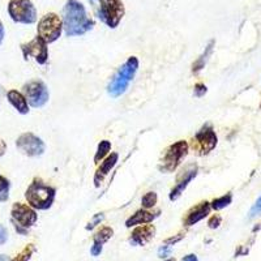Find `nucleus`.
<instances>
[{
    "instance_id": "1",
    "label": "nucleus",
    "mask_w": 261,
    "mask_h": 261,
    "mask_svg": "<svg viewBox=\"0 0 261 261\" xmlns=\"http://www.w3.org/2000/svg\"><path fill=\"white\" fill-rule=\"evenodd\" d=\"M63 15V28L68 37L83 36L94 27V21L88 17L85 7L79 0H68Z\"/></svg>"
},
{
    "instance_id": "2",
    "label": "nucleus",
    "mask_w": 261,
    "mask_h": 261,
    "mask_svg": "<svg viewBox=\"0 0 261 261\" xmlns=\"http://www.w3.org/2000/svg\"><path fill=\"white\" fill-rule=\"evenodd\" d=\"M93 11L99 20L111 29H115L125 13L122 0H89Z\"/></svg>"
},
{
    "instance_id": "3",
    "label": "nucleus",
    "mask_w": 261,
    "mask_h": 261,
    "mask_svg": "<svg viewBox=\"0 0 261 261\" xmlns=\"http://www.w3.org/2000/svg\"><path fill=\"white\" fill-rule=\"evenodd\" d=\"M57 196V190L45 184L41 179H34L25 192V199L33 209L46 211L51 208Z\"/></svg>"
},
{
    "instance_id": "4",
    "label": "nucleus",
    "mask_w": 261,
    "mask_h": 261,
    "mask_svg": "<svg viewBox=\"0 0 261 261\" xmlns=\"http://www.w3.org/2000/svg\"><path fill=\"white\" fill-rule=\"evenodd\" d=\"M137 69H139V59L136 57H130L119 68V71L115 73L111 83L109 84L107 93L114 98L122 95L128 89V85H129L130 81L134 80Z\"/></svg>"
},
{
    "instance_id": "5",
    "label": "nucleus",
    "mask_w": 261,
    "mask_h": 261,
    "mask_svg": "<svg viewBox=\"0 0 261 261\" xmlns=\"http://www.w3.org/2000/svg\"><path fill=\"white\" fill-rule=\"evenodd\" d=\"M188 149H190V145L184 140L176 141L175 144L170 145L166 150L163 151V155L160 161V166H158L160 171H175L179 165L181 163V160L188 154Z\"/></svg>"
},
{
    "instance_id": "6",
    "label": "nucleus",
    "mask_w": 261,
    "mask_h": 261,
    "mask_svg": "<svg viewBox=\"0 0 261 261\" xmlns=\"http://www.w3.org/2000/svg\"><path fill=\"white\" fill-rule=\"evenodd\" d=\"M11 218L18 234H28V230L38 220L37 212L30 205L15 202L11 209Z\"/></svg>"
},
{
    "instance_id": "7",
    "label": "nucleus",
    "mask_w": 261,
    "mask_h": 261,
    "mask_svg": "<svg viewBox=\"0 0 261 261\" xmlns=\"http://www.w3.org/2000/svg\"><path fill=\"white\" fill-rule=\"evenodd\" d=\"M8 13L15 22L30 25L37 21V9L32 0H11Z\"/></svg>"
},
{
    "instance_id": "8",
    "label": "nucleus",
    "mask_w": 261,
    "mask_h": 261,
    "mask_svg": "<svg viewBox=\"0 0 261 261\" xmlns=\"http://www.w3.org/2000/svg\"><path fill=\"white\" fill-rule=\"evenodd\" d=\"M63 30V21L57 13H47L39 20L38 27H37V33L41 39L46 43H53L62 36Z\"/></svg>"
},
{
    "instance_id": "9",
    "label": "nucleus",
    "mask_w": 261,
    "mask_h": 261,
    "mask_svg": "<svg viewBox=\"0 0 261 261\" xmlns=\"http://www.w3.org/2000/svg\"><path fill=\"white\" fill-rule=\"evenodd\" d=\"M217 135L211 124H205L191 141V148L197 155L209 154L217 145Z\"/></svg>"
},
{
    "instance_id": "10",
    "label": "nucleus",
    "mask_w": 261,
    "mask_h": 261,
    "mask_svg": "<svg viewBox=\"0 0 261 261\" xmlns=\"http://www.w3.org/2000/svg\"><path fill=\"white\" fill-rule=\"evenodd\" d=\"M25 98H27L28 105L32 107H42L45 106L48 101V90L45 83L39 80H33L25 84L22 88Z\"/></svg>"
},
{
    "instance_id": "11",
    "label": "nucleus",
    "mask_w": 261,
    "mask_h": 261,
    "mask_svg": "<svg viewBox=\"0 0 261 261\" xmlns=\"http://www.w3.org/2000/svg\"><path fill=\"white\" fill-rule=\"evenodd\" d=\"M16 146L22 154L28 157H38L45 153V143L32 132L22 134L16 140Z\"/></svg>"
},
{
    "instance_id": "12",
    "label": "nucleus",
    "mask_w": 261,
    "mask_h": 261,
    "mask_svg": "<svg viewBox=\"0 0 261 261\" xmlns=\"http://www.w3.org/2000/svg\"><path fill=\"white\" fill-rule=\"evenodd\" d=\"M21 50H22V55L25 59L28 58H34L38 64H46L48 60V50L47 43L43 39L39 38L38 36L34 39H32L28 43L21 45Z\"/></svg>"
},
{
    "instance_id": "13",
    "label": "nucleus",
    "mask_w": 261,
    "mask_h": 261,
    "mask_svg": "<svg viewBox=\"0 0 261 261\" xmlns=\"http://www.w3.org/2000/svg\"><path fill=\"white\" fill-rule=\"evenodd\" d=\"M197 170H199V167H197L196 163H190V165H187V166L179 172V175L176 176V186L172 188L169 196L171 201H175V200H178L180 197V195L187 188L190 181L197 175Z\"/></svg>"
},
{
    "instance_id": "14",
    "label": "nucleus",
    "mask_w": 261,
    "mask_h": 261,
    "mask_svg": "<svg viewBox=\"0 0 261 261\" xmlns=\"http://www.w3.org/2000/svg\"><path fill=\"white\" fill-rule=\"evenodd\" d=\"M211 202L202 201L200 204L195 205L193 208H191L190 211L186 214V218H184V225L186 226H193L197 222H200L201 220H204L205 217H208V214L211 213Z\"/></svg>"
},
{
    "instance_id": "15",
    "label": "nucleus",
    "mask_w": 261,
    "mask_h": 261,
    "mask_svg": "<svg viewBox=\"0 0 261 261\" xmlns=\"http://www.w3.org/2000/svg\"><path fill=\"white\" fill-rule=\"evenodd\" d=\"M155 234V227L153 225H143L136 227L132 231L129 238V243L132 246H145L153 239Z\"/></svg>"
},
{
    "instance_id": "16",
    "label": "nucleus",
    "mask_w": 261,
    "mask_h": 261,
    "mask_svg": "<svg viewBox=\"0 0 261 261\" xmlns=\"http://www.w3.org/2000/svg\"><path fill=\"white\" fill-rule=\"evenodd\" d=\"M118 158H119L118 153H111L109 157H106L103 161H102L101 166L98 167L97 172H95V175H94L95 187H99V186H101V183L103 181V179L106 178L107 174H109V172L111 171V169L116 165Z\"/></svg>"
},
{
    "instance_id": "17",
    "label": "nucleus",
    "mask_w": 261,
    "mask_h": 261,
    "mask_svg": "<svg viewBox=\"0 0 261 261\" xmlns=\"http://www.w3.org/2000/svg\"><path fill=\"white\" fill-rule=\"evenodd\" d=\"M160 216V211H157L155 213H151L148 212L146 209H140L136 213L132 214V216L125 221V226L127 227H132V226L136 225H145V223H150Z\"/></svg>"
},
{
    "instance_id": "18",
    "label": "nucleus",
    "mask_w": 261,
    "mask_h": 261,
    "mask_svg": "<svg viewBox=\"0 0 261 261\" xmlns=\"http://www.w3.org/2000/svg\"><path fill=\"white\" fill-rule=\"evenodd\" d=\"M7 98H8L9 103L12 105L20 114L27 115L29 113V105H28L27 98L22 93L17 92V90H9L7 93Z\"/></svg>"
},
{
    "instance_id": "19",
    "label": "nucleus",
    "mask_w": 261,
    "mask_h": 261,
    "mask_svg": "<svg viewBox=\"0 0 261 261\" xmlns=\"http://www.w3.org/2000/svg\"><path fill=\"white\" fill-rule=\"evenodd\" d=\"M213 46H214V41H211V43H209V45L206 46V48H205V51H204V53H202L201 57H200L199 59H197L195 63H193V65H192V72H193V73L197 74L200 71H201L202 68H204L205 64H206V62H208L209 57H211L212 51H213Z\"/></svg>"
},
{
    "instance_id": "20",
    "label": "nucleus",
    "mask_w": 261,
    "mask_h": 261,
    "mask_svg": "<svg viewBox=\"0 0 261 261\" xmlns=\"http://www.w3.org/2000/svg\"><path fill=\"white\" fill-rule=\"evenodd\" d=\"M114 230L109 226H103L98 230L97 232L93 237V244H99V246H103L110 238H113Z\"/></svg>"
},
{
    "instance_id": "21",
    "label": "nucleus",
    "mask_w": 261,
    "mask_h": 261,
    "mask_svg": "<svg viewBox=\"0 0 261 261\" xmlns=\"http://www.w3.org/2000/svg\"><path fill=\"white\" fill-rule=\"evenodd\" d=\"M111 149V143L110 141H107V140H102L101 143L98 144V149H97V153L94 155V162L95 163H99L101 161L105 160L107 154H109V151Z\"/></svg>"
},
{
    "instance_id": "22",
    "label": "nucleus",
    "mask_w": 261,
    "mask_h": 261,
    "mask_svg": "<svg viewBox=\"0 0 261 261\" xmlns=\"http://www.w3.org/2000/svg\"><path fill=\"white\" fill-rule=\"evenodd\" d=\"M9 190H11V183L6 176L0 174V202H4L9 199Z\"/></svg>"
},
{
    "instance_id": "23",
    "label": "nucleus",
    "mask_w": 261,
    "mask_h": 261,
    "mask_svg": "<svg viewBox=\"0 0 261 261\" xmlns=\"http://www.w3.org/2000/svg\"><path fill=\"white\" fill-rule=\"evenodd\" d=\"M231 201H232L231 193H227V195L222 196V197H220V199L213 200L211 204V206L214 209V211H221V209L226 208L227 205L231 204Z\"/></svg>"
},
{
    "instance_id": "24",
    "label": "nucleus",
    "mask_w": 261,
    "mask_h": 261,
    "mask_svg": "<svg viewBox=\"0 0 261 261\" xmlns=\"http://www.w3.org/2000/svg\"><path fill=\"white\" fill-rule=\"evenodd\" d=\"M34 252H36V247L33 246V244H28L20 253L16 255V257L12 261H29Z\"/></svg>"
},
{
    "instance_id": "25",
    "label": "nucleus",
    "mask_w": 261,
    "mask_h": 261,
    "mask_svg": "<svg viewBox=\"0 0 261 261\" xmlns=\"http://www.w3.org/2000/svg\"><path fill=\"white\" fill-rule=\"evenodd\" d=\"M157 200H158L157 193L148 192L143 196V199H141V205H143L144 209H150L157 204Z\"/></svg>"
},
{
    "instance_id": "26",
    "label": "nucleus",
    "mask_w": 261,
    "mask_h": 261,
    "mask_svg": "<svg viewBox=\"0 0 261 261\" xmlns=\"http://www.w3.org/2000/svg\"><path fill=\"white\" fill-rule=\"evenodd\" d=\"M258 214H261V196L257 199V201H256V204L253 205L252 209L249 211V218H255V217H257Z\"/></svg>"
},
{
    "instance_id": "27",
    "label": "nucleus",
    "mask_w": 261,
    "mask_h": 261,
    "mask_svg": "<svg viewBox=\"0 0 261 261\" xmlns=\"http://www.w3.org/2000/svg\"><path fill=\"white\" fill-rule=\"evenodd\" d=\"M171 251H172L171 246H167V244H165V246H162L160 249H158V257L166 258L167 256H170Z\"/></svg>"
},
{
    "instance_id": "28",
    "label": "nucleus",
    "mask_w": 261,
    "mask_h": 261,
    "mask_svg": "<svg viewBox=\"0 0 261 261\" xmlns=\"http://www.w3.org/2000/svg\"><path fill=\"white\" fill-rule=\"evenodd\" d=\"M102 221H103V214L102 213H98L94 216V220H93V222H90L89 225L86 226V230H93V228L95 227V226L98 225V223H101Z\"/></svg>"
},
{
    "instance_id": "29",
    "label": "nucleus",
    "mask_w": 261,
    "mask_h": 261,
    "mask_svg": "<svg viewBox=\"0 0 261 261\" xmlns=\"http://www.w3.org/2000/svg\"><path fill=\"white\" fill-rule=\"evenodd\" d=\"M221 217L218 216V214H214L213 217H211V220L208 221V226L211 228H217L218 227V226L221 225Z\"/></svg>"
},
{
    "instance_id": "30",
    "label": "nucleus",
    "mask_w": 261,
    "mask_h": 261,
    "mask_svg": "<svg viewBox=\"0 0 261 261\" xmlns=\"http://www.w3.org/2000/svg\"><path fill=\"white\" fill-rule=\"evenodd\" d=\"M195 95L196 97H202L206 93V86L204 84H196L195 85Z\"/></svg>"
},
{
    "instance_id": "31",
    "label": "nucleus",
    "mask_w": 261,
    "mask_h": 261,
    "mask_svg": "<svg viewBox=\"0 0 261 261\" xmlns=\"http://www.w3.org/2000/svg\"><path fill=\"white\" fill-rule=\"evenodd\" d=\"M183 238H184V234H178V237L169 238V239H166V241L163 242V243L167 244V246H174V244H176L178 242H180Z\"/></svg>"
},
{
    "instance_id": "32",
    "label": "nucleus",
    "mask_w": 261,
    "mask_h": 261,
    "mask_svg": "<svg viewBox=\"0 0 261 261\" xmlns=\"http://www.w3.org/2000/svg\"><path fill=\"white\" fill-rule=\"evenodd\" d=\"M7 239H8V231H7V228L0 223V246H3L7 242Z\"/></svg>"
},
{
    "instance_id": "33",
    "label": "nucleus",
    "mask_w": 261,
    "mask_h": 261,
    "mask_svg": "<svg viewBox=\"0 0 261 261\" xmlns=\"http://www.w3.org/2000/svg\"><path fill=\"white\" fill-rule=\"evenodd\" d=\"M90 252H92L93 256L101 255V252H102V246H99V244H93L92 249H90Z\"/></svg>"
},
{
    "instance_id": "34",
    "label": "nucleus",
    "mask_w": 261,
    "mask_h": 261,
    "mask_svg": "<svg viewBox=\"0 0 261 261\" xmlns=\"http://www.w3.org/2000/svg\"><path fill=\"white\" fill-rule=\"evenodd\" d=\"M6 151H7V144L4 143L3 140L0 139V157H3Z\"/></svg>"
},
{
    "instance_id": "35",
    "label": "nucleus",
    "mask_w": 261,
    "mask_h": 261,
    "mask_svg": "<svg viewBox=\"0 0 261 261\" xmlns=\"http://www.w3.org/2000/svg\"><path fill=\"white\" fill-rule=\"evenodd\" d=\"M181 261H199V258H197V256H196V255L191 253V255L184 256V257L181 258Z\"/></svg>"
},
{
    "instance_id": "36",
    "label": "nucleus",
    "mask_w": 261,
    "mask_h": 261,
    "mask_svg": "<svg viewBox=\"0 0 261 261\" xmlns=\"http://www.w3.org/2000/svg\"><path fill=\"white\" fill-rule=\"evenodd\" d=\"M3 39H4V27H3V22L0 21V45H2Z\"/></svg>"
},
{
    "instance_id": "37",
    "label": "nucleus",
    "mask_w": 261,
    "mask_h": 261,
    "mask_svg": "<svg viewBox=\"0 0 261 261\" xmlns=\"http://www.w3.org/2000/svg\"><path fill=\"white\" fill-rule=\"evenodd\" d=\"M0 261H12L7 255H0Z\"/></svg>"
},
{
    "instance_id": "38",
    "label": "nucleus",
    "mask_w": 261,
    "mask_h": 261,
    "mask_svg": "<svg viewBox=\"0 0 261 261\" xmlns=\"http://www.w3.org/2000/svg\"><path fill=\"white\" fill-rule=\"evenodd\" d=\"M165 261H175V258H167V260H165Z\"/></svg>"
},
{
    "instance_id": "39",
    "label": "nucleus",
    "mask_w": 261,
    "mask_h": 261,
    "mask_svg": "<svg viewBox=\"0 0 261 261\" xmlns=\"http://www.w3.org/2000/svg\"><path fill=\"white\" fill-rule=\"evenodd\" d=\"M260 107H261V105H260Z\"/></svg>"
}]
</instances>
